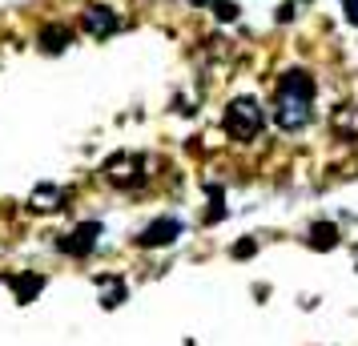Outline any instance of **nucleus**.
Returning a JSON list of instances; mask_svg holds the SVG:
<instances>
[{
	"label": "nucleus",
	"instance_id": "nucleus-1",
	"mask_svg": "<svg viewBox=\"0 0 358 346\" xmlns=\"http://www.w3.org/2000/svg\"><path fill=\"white\" fill-rule=\"evenodd\" d=\"M314 93H318V85L310 77L306 69H290V73H282V85H278V105H274V121L278 129L286 133H298L310 125V109H314Z\"/></svg>",
	"mask_w": 358,
	"mask_h": 346
},
{
	"label": "nucleus",
	"instance_id": "nucleus-2",
	"mask_svg": "<svg viewBox=\"0 0 358 346\" xmlns=\"http://www.w3.org/2000/svg\"><path fill=\"white\" fill-rule=\"evenodd\" d=\"M266 125V109H262L254 97H234L222 113V129L234 137V141H254Z\"/></svg>",
	"mask_w": 358,
	"mask_h": 346
},
{
	"label": "nucleus",
	"instance_id": "nucleus-3",
	"mask_svg": "<svg viewBox=\"0 0 358 346\" xmlns=\"http://www.w3.org/2000/svg\"><path fill=\"white\" fill-rule=\"evenodd\" d=\"M105 182L117 185V189H133V185L145 182V161L137 153H117L105 161Z\"/></svg>",
	"mask_w": 358,
	"mask_h": 346
},
{
	"label": "nucleus",
	"instance_id": "nucleus-4",
	"mask_svg": "<svg viewBox=\"0 0 358 346\" xmlns=\"http://www.w3.org/2000/svg\"><path fill=\"white\" fill-rule=\"evenodd\" d=\"M97 238H101V222H81L77 230H69L65 238L57 242V250L69 254V258H89V254L97 250Z\"/></svg>",
	"mask_w": 358,
	"mask_h": 346
},
{
	"label": "nucleus",
	"instance_id": "nucleus-5",
	"mask_svg": "<svg viewBox=\"0 0 358 346\" xmlns=\"http://www.w3.org/2000/svg\"><path fill=\"white\" fill-rule=\"evenodd\" d=\"M81 29L93 41H109L113 33H121V17H117L113 8H105V4H89L81 17Z\"/></svg>",
	"mask_w": 358,
	"mask_h": 346
},
{
	"label": "nucleus",
	"instance_id": "nucleus-6",
	"mask_svg": "<svg viewBox=\"0 0 358 346\" xmlns=\"http://www.w3.org/2000/svg\"><path fill=\"white\" fill-rule=\"evenodd\" d=\"M181 230H185V226H181L178 217H157L153 226H145V230H141V238H137V246H141V250L173 246V242L181 238Z\"/></svg>",
	"mask_w": 358,
	"mask_h": 346
},
{
	"label": "nucleus",
	"instance_id": "nucleus-7",
	"mask_svg": "<svg viewBox=\"0 0 358 346\" xmlns=\"http://www.w3.org/2000/svg\"><path fill=\"white\" fill-rule=\"evenodd\" d=\"M36 45L45 52H65L69 45H73V29H65V24H45V29L36 33Z\"/></svg>",
	"mask_w": 358,
	"mask_h": 346
},
{
	"label": "nucleus",
	"instance_id": "nucleus-8",
	"mask_svg": "<svg viewBox=\"0 0 358 346\" xmlns=\"http://www.w3.org/2000/svg\"><path fill=\"white\" fill-rule=\"evenodd\" d=\"M8 286H13V298H17V302H33V298L45 290V278H41V274H13Z\"/></svg>",
	"mask_w": 358,
	"mask_h": 346
},
{
	"label": "nucleus",
	"instance_id": "nucleus-9",
	"mask_svg": "<svg viewBox=\"0 0 358 346\" xmlns=\"http://www.w3.org/2000/svg\"><path fill=\"white\" fill-rule=\"evenodd\" d=\"M97 286L105 290V294H101V306H105V310H117V306L129 298V286H125V278H97Z\"/></svg>",
	"mask_w": 358,
	"mask_h": 346
},
{
	"label": "nucleus",
	"instance_id": "nucleus-10",
	"mask_svg": "<svg viewBox=\"0 0 358 346\" xmlns=\"http://www.w3.org/2000/svg\"><path fill=\"white\" fill-rule=\"evenodd\" d=\"M29 201H33L36 210H65V189H57V185H36Z\"/></svg>",
	"mask_w": 358,
	"mask_h": 346
},
{
	"label": "nucleus",
	"instance_id": "nucleus-11",
	"mask_svg": "<svg viewBox=\"0 0 358 346\" xmlns=\"http://www.w3.org/2000/svg\"><path fill=\"white\" fill-rule=\"evenodd\" d=\"M310 246L334 250L338 246V226H334V222H314V226H310Z\"/></svg>",
	"mask_w": 358,
	"mask_h": 346
},
{
	"label": "nucleus",
	"instance_id": "nucleus-12",
	"mask_svg": "<svg viewBox=\"0 0 358 346\" xmlns=\"http://www.w3.org/2000/svg\"><path fill=\"white\" fill-rule=\"evenodd\" d=\"M229 254H234L238 262H242V258H254V254H258V242H254V238H242V242H234Z\"/></svg>",
	"mask_w": 358,
	"mask_h": 346
},
{
	"label": "nucleus",
	"instance_id": "nucleus-13",
	"mask_svg": "<svg viewBox=\"0 0 358 346\" xmlns=\"http://www.w3.org/2000/svg\"><path fill=\"white\" fill-rule=\"evenodd\" d=\"M213 17L217 20H238V8H234L229 0H217V4H213Z\"/></svg>",
	"mask_w": 358,
	"mask_h": 346
},
{
	"label": "nucleus",
	"instance_id": "nucleus-14",
	"mask_svg": "<svg viewBox=\"0 0 358 346\" xmlns=\"http://www.w3.org/2000/svg\"><path fill=\"white\" fill-rule=\"evenodd\" d=\"M342 17H346V24L358 29V0H342Z\"/></svg>",
	"mask_w": 358,
	"mask_h": 346
},
{
	"label": "nucleus",
	"instance_id": "nucleus-15",
	"mask_svg": "<svg viewBox=\"0 0 358 346\" xmlns=\"http://www.w3.org/2000/svg\"><path fill=\"white\" fill-rule=\"evenodd\" d=\"M278 20H294V4H282L278 8Z\"/></svg>",
	"mask_w": 358,
	"mask_h": 346
},
{
	"label": "nucleus",
	"instance_id": "nucleus-16",
	"mask_svg": "<svg viewBox=\"0 0 358 346\" xmlns=\"http://www.w3.org/2000/svg\"><path fill=\"white\" fill-rule=\"evenodd\" d=\"M189 4H217V0H189Z\"/></svg>",
	"mask_w": 358,
	"mask_h": 346
}]
</instances>
